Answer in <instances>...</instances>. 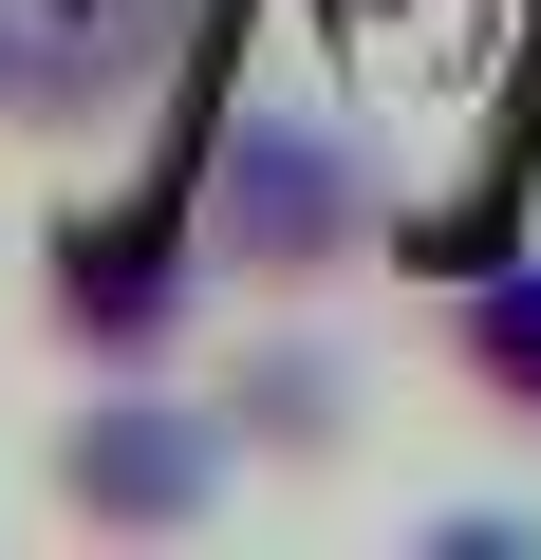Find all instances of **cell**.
I'll return each instance as SVG.
<instances>
[{
  "label": "cell",
  "mask_w": 541,
  "mask_h": 560,
  "mask_svg": "<svg viewBox=\"0 0 541 560\" xmlns=\"http://www.w3.org/2000/svg\"><path fill=\"white\" fill-rule=\"evenodd\" d=\"M57 337L113 355V374H150V355L187 337V187H168V206H94V224L57 243Z\"/></svg>",
  "instance_id": "cell-3"
},
{
  "label": "cell",
  "mask_w": 541,
  "mask_h": 560,
  "mask_svg": "<svg viewBox=\"0 0 541 560\" xmlns=\"http://www.w3.org/2000/svg\"><path fill=\"white\" fill-rule=\"evenodd\" d=\"M57 504H75V523H113V541H168V523H205V504H224V411H187V393L113 374V393L57 430Z\"/></svg>",
  "instance_id": "cell-2"
},
{
  "label": "cell",
  "mask_w": 541,
  "mask_h": 560,
  "mask_svg": "<svg viewBox=\"0 0 541 560\" xmlns=\"http://www.w3.org/2000/svg\"><path fill=\"white\" fill-rule=\"evenodd\" d=\"M448 355H467V393H485V411H522V430H541V243H522V261H467Z\"/></svg>",
  "instance_id": "cell-4"
},
{
  "label": "cell",
  "mask_w": 541,
  "mask_h": 560,
  "mask_svg": "<svg viewBox=\"0 0 541 560\" xmlns=\"http://www.w3.org/2000/svg\"><path fill=\"white\" fill-rule=\"evenodd\" d=\"M187 243L224 280H337L374 243V150L337 113H224L205 168H187Z\"/></svg>",
  "instance_id": "cell-1"
}]
</instances>
